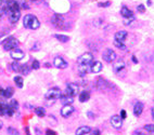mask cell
<instances>
[{
  "mask_svg": "<svg viewBox=\"0 0 154 135\" xmlns=\"http://www.w3.org/2000/svg\"><path fill=\"white\" fill-rule=\"evenodd\" d=\"M143 104L141 103V102H137L136 104H134V115L136 117H139L141 116V114H142V111H143Z\"/></svg>",
  "mask_w": 154,
  "mask_h": 135,
  "instance_id": "cell-15",
  "label": "cell"
},
{
  "mask_svg": "<svg viewBox=\"0 0 154 135\" xmlns=\"http://www.w3.org/2000/svg\"><path fill=\"white\" fill-rule=\"evenodd\" d=\"M0 116H5V104L0 103Z\"/></svg>",
  "mask_w": 154,
  "mask_h": 135,
  "instance_id": "cell-38",
  "label": "cell"
},
{
  "mask_svg": "<svg viewBox=\"0 0 154 135\" xmlns=\"http://www.w3.org/2000/svg\"><path fill=\"white\" fill-rule=\"evenodd\" d=\"M132 61H134V63H138V61H137V58H136V56H132Z\"/></svg>",
  "mask_w": 154,
  "mask_h": 135,
  "instance_id": "cell-47",
  "label": "cell"
},
{
  "mask_svg": "<svg viewBox=\"0 0 154 135\" xmlns=\"http://www.w3.org/2000/svg\"><path fill=\"white\" fill-rule=\"evenodd\" d=\"M21 17V11H13L9 14V19H10L11 24H16L19 22V19Z\"/></svg>",
  "mask_w": 154,
  "mask_h": 135,
  "instance_id": "cell-13",
  "label": "cell"
},
{
  "mask_svg": "<svg viewBox=\"0 0 154 135\" xmlns=\"http://www.w3.org/2000/svg\"><path fill=\"white\" fill-rule=\"evenodd\" d=\"M60 101L65 106V105H72V103L74 102V98L70 96V95H67V94H64V95L62 94L61 97H60Z\"/></svg>",
  "mask_w": 154,
  "mask_h": 135,
  "instance_id": "cell-18",
  "label": "cell"
},
{
  "mask_svg": "<svg viewBox=\"0 0 154 135\" xmlns=\"http://www.w3.org/2000/svg\"><path fill=\"white\" fill-rule=\"evenodd\" d=\"M23 25H24L25 28L33 29V30H36L40 27V23L38 19L33 14L25 15L24 19H23Z\"/></svg>",
  "mask_w": 154,
  "mask_h": 135,
  "instance_id": "cell-1",
  "label": "cell"
},
{
  "mask_svg": "<svg viewBox=\"0 0 154 135\" xmlns=\"http://www.w3.org/2000/svg\"><path fill=\"white\" fill-rule=\"evenodd\" d=\"M21 67H22V65H20L17 62H15V63L12 64V69L16 72H21Z\"/></svg>",
  "mask_w": 154,
  "mask_h": 135,
  "instance_id": "cell-32",
  "label": "cell"
},
{
  "mask_svg": "<svg viewBox=\"0 0 154 135\" xmlns=\"http://www.w3.org/2000/svg\"><path fill=\"white\" fill-rule=\"evenodd\" d=\"M51 23L54 25L56 28L60 29H69L70 28V24L66 22V19L63 17V15L61 14H54L51 19Z\"/></svg>",
  "mask_w": 154,
  "mask_h": 135,
  "instance_id": "cell-2",
  "label": "cell"
},
{
  "mask_svg": "<svg viewBox=\"0 0 154 135\" xmlns=\"http://www.w3.org/2000/svg\"><path fill=\"white\" fill-rule=\"evenodd\" d=\"M30 72V68L28 67V65H22V67H21V72L23 74V75H28Z\"/></svg>",
  "mask_w": 154,
  "mask_h": 135,
  "instance_id": "cell-29",
  "label": "cell"
},
{
  "mask_svg": "<svg viewBox=\"0 0 154 135\" xmlns=\"http://www.w3.org/2000/svg\"><path fill=\"white\" fill-rule=\"evenodd\" d=\"M137 10L139 11L140 13H143L144 11H145V7H144L143 5H139L138 7H137Z\"/></svg>",
  "mask_w": 154,
  "mask_h": 135,
  "instance_id": "cell-39",
  "label": "cell"
},
{
  "mask_svg": "<svg viewBox=\"0 0 154 135\" xmlns=\"http://www.w3.org/2000/svg\"><path fill=\"white\" fill-rule=\"evenodd\" d=\"M13 94H14V89L11 87H8L3 91V97H5V98H11L13 96Z\"/></svg>",
  "mask_w": 154,
  "mask_h": 135,
  "instance_id": "cell-22",
  "label": "cell"
},
{
  "mask_svg": "<svg viewBox=\"0 0 154 135\" xmlns=\"http://www.w3.org/2000/svg\"><path fill=\"white\" fill-rule=\"evenodd\" d=\"M78 70L80 76H85L90 70V65H78Z\"/></svg>",
  "mask_w": 154,
  "mask_h": 135,
  "instance_id": "cell-21",
  "label": "cell"
},
{
  "mask_svg": "<svg viewBox=\"0 0 154 135\" xmlns=\"http://www.w3.org/2000/svg\"><path fill=\"white\" fill-rule=\"evenodd\" d=\"M2 126H3V123H2V121L0 120V130L2 129Z\"/></svg>",
  "mask_w": 154,
  "mask_h": 135,
  "instance_id": "cell-51",
  "label": "cell"
},
{
  "mask_svg": "<svg viewBox=\"0 0 154 135\" xmlns=\"http://www.w3.org/2000/svg\"><path fill=\"white\" fill-rule=\"evenodd\" d=\"M124 68H125V62L122 59V58L117 59V61H116V62L113 64V70H114L115 72H122Z\"/></svg>",
  "mask_w": 154,
  "mask_h": 135,
  "instance_id": "cell-14",
  "label": "cell"
},
{
  "mask_svg": "<svg viewBox=\"0 0 154 135\" xmlns=\"http://www.w3.org/2000/svg\"><path fill=\"white\" fill-rule=\"evenodd\" d=\"M89 98H90V93L88 91H83L79 94V101L81 102V103L87 102Z\"/></svg>",
  "mask_w": 154,
  "mask_h": 135,
  "instance_id": "cell-23",
  "label": "cell"
},
{
  "mask_svg": "<svg viewBox=\"0 0 154 135\" xmlns=\"http://www.w3.org/2000/svg\"><path fill=\"white\" fill-rule=\"evenodd\" d=\"M134 16H131L129 19H125L124 21H123V24L126 25V26H128V25H130L134 22Z\"/></svg>",
  "mask_w": 154,
  "mask_h": 135,
  "instance_id": "cell-35",
  "label": "cell"
},
{
  "mask_svg": "<svg viewBox=\"0 0 154 135\" xmlns=\"http://www.w3.org/2000/svg\"><path fill=\"white\" fill-rule=\"evenodd\" d=\"M127 36H128V33L126 31V30H119L117 31L116 34H115V40H118V41H122V42H124L126 38H127Z\"/></svg>",
  "mask_w": 154,
  "mask_h": 135,
  "instance_id": "cell-19",
  "label": "cell"
},
{
  "mask_svg": "<svg viewBox=\"0 0 154 135\" xmlns=\"http://www.w3.org/2000/svg\"><path fill=\"white\" fill-rule=\"evenodd\" d=\"M7 132H8V134L9 135H20L19 131L16 130V129H14V128H8Z\"/></svg>",
  "mask_w": 154,
  "mask_h": 135,
  "instance_id": "cell-31",
  "label": "cell"
},
{
  "mask_svg": "<svg viewBox=\"0 0 154 135\" xmlns=\"http://www.w3.org/2000/svg\"><path fill=\"white\" fill-rule=\"evenodd\" d=\"M151 115H152V119L154 120V107L151 109Z\"/></svg>",
  "mask_w": 154,
  "mask_h": 135,
  "instance_id": "cell-46",
  "label": "cell"
},
{
  "mask_svg": "<svg viewBox=\"0 0 154 135\" xmlns=\"http://www.w3.org/2000/svg\"><path fill=\"white\" fill-rule=\"evenodd\" d=\"M100 8H106V7H110L111 5V2L110 1H105V2H99L98 3Z\"/></svg>",
  "mask_w": 154,
  "mask_h": 135,
  "instance_id": "cell-37",
  "label": "cell"
},
{
  "mask_svg": "<svg viewBox=\"0 0 154 135\" xmlns=\"http://www.w3.org/2000/svg\"><path fill=\"white\" fill-rule=\"evenodd\" d=\"M90 132H91V129H90L89 126H79L77 130H76V132H75V135H87V134H89Z\"/></svg>",
  "mask_w": 154,
  "mask_h": 135,
  "instance_id": "cell-16",
  "label": "cell"
},
{
  "mask_svg": "<svg viewBox=\"0 0 154 135\" xmlns=\"http://www.w3.org/2000/svg\"><path fill=\"white\" fill-rule=\"evenodd\" d=\"M102 63L99 61H93L92 63L90 64V72H93V74H98L102 70Z\"/></svg>",
  "mask_w": 154,
  "mask_h": 135,
  "instance_id": "cell-12",
  "label": "cell"
},
{
  "mask_svg": "<svg viewBox=\"0 0 154 135\" xmlns=\"http://www.w3.org/2000/svg\"><path fill=\"white\" fill-rule=\"evenodd\" d=\"M2 3H3V0H0V7L2 5Z\"/></svg>",
  "mask_w": 154,
  "mask_h": 135,
  "instance_id": "cell-52",
  "label": "cell"
},
{
  "mask_svg": "<svg viewBox=\"0 0 154 135\" xmlns=\"http://www.w3.org/2000/svg\"><path fill=\"white\" fill-rule=\"evenodd\" d=\"M120 15H122L124 19H129L131 16H134V13H132V11H130L127 7H123V8L120 9Z\"/></svg>",
  "mask_w": 154,
  "mask_h": 135,
  "instance_id": "cell-20",
  "label": "cell"
},
{
  "mask_svg": "<svg viewBox=\"0 0 154 135\" xmlns=\"http://www.w3.org/2000/svg\"><path fill=\"white\" fill-rule=\"evenodd\" d=\"M62 95V91L60 90L59 88H51L49 89L47 93H46V100H52V101H56L59 100L60 97Z\"/></svg>",
  "mask_w": 154,
  "mask_h": 135,
  "instance_id": "cell-4",
  "label": "cell"
},
{
  "mask_svg": "<svg viewBox=\"0 0 154 135\" xmlns=\"http://www.w3.org/2000/svg\"><path fill=\"white\" fill-rule=\"evenodd\" d=\"M53 65L56 68H59V69H64V68L69 66L67 62L62 56H55L54 59H53Z\"/></svg>",
  "mask_w": 154,
  "mask_h": 135,
  "instance_id": "cell-8",
  "label": "cell"
},
{
  "mask_svg": "<svg viewBox=\"0 0 154 135\" xmlns=\"http://www.w3.org/2000/svg\"><path fill=\"white\" fill-rule=\"evenodd\" d=\"M111 124L114 129H120L123 126V119L120 118V116L118 115H114V116L111 118Z\"/></svg>",
  "mask_w": 154,
  "mask_h": 135,
  "instance_id": "cell-10",
  "label": "cell"
},
{
  "mask_svg": "<svg viewBox=\"0 0 154 135\" xmlns=\"http://www.w3.org/2000/svg\"><path fill=\"white\" fill-rule=\"evenodd\" d=\"M14 82L17 88H20V89L23 88V82L24 81H23V78L21 77V76H16V77H14Z\"/></svg>",
  "mask_w": 154,
  "mask_h": 135,
  "instance_id": "cell-26",
  "label": "cell"
},
{
  "mask_svg": "<svg viewBox=\"0 0 154 135\" xmlns=\"http://www.w3.org/2000/svg\"><path fill=\"white\" fill-rule=\"evenodd\" d=\"M75 108L72 105H65L63 106V108L61 109V115L62 117H64V118H69V117L74 112Z\"/></svg>",
  "mask_w": 154,
  "mask_h": 135,
  "instance_id": "cell-11",
  "label": "cell"
},
{
  "mask_svg": "<svg viewBox=\"0 0 154 135\" xmlns=\"http://www.w3.org/2000/svg\"><path fill=\"white\" fill-rule=\"evenodd\" d=\"M9 106H10L14 111H16L17 110V108H19V103H17L16 100H11L10 103H9Z\"/></svg>",
  "mask_w": 154,
  "mask_h": 135,
  "instance_id": "cell-28",
  "label": "cell"
},
{
  "mask_svg": "<svg viewBox=\"0 0 154 135\" xmlns=\"http://www.w3.org/2000/svg\"><path fill=\"white\" fill-rule=\"evenodd\" d=\"M2 45H3V49H5V51H12V50H14V49L17 48V45H19V41H17V39H15L14 37H9V38H7L2 42Z\"/></svg>",
  "mask_w": 154,
  "mask_h": 135,
  "instance_id": "cell-3",
  "label": "cell"
},
{
  "mask_svg": "<svg viewBox=\"0 0 154 135\" xmlns=\"http://www.w3.org/2000/svg\"><path fill=\"white\" fill-rule=\"evenodd\" d=\"M10 55H11V57L13 58L15 62L21 61V59H22V58H24V56H25L24 52H23V51H22L21 49H19V48L12 50V51H11V53H10Z\"/></svg>",
  "mask_w": 154,
  "mask_h": 135,
  "instance_id": "cell-9",
  "label": "cell"
},
{
  "mask_svg": "<svg viewBox=\"0 0 154 135\" xmlns=\"http://www.w3.org/2000/svg\"><path fill=\"white\" fill-rule=\"evenodd\" d=\"M3 91H5V90H3L2 88H0V97L3 96Z\"/></svg>",
  "mask_w": 154,
  "mask_h": 135,
  "instance_id": "cell-45",
  "label": "cell"
},
{
  "mask_svg": "<svg viewBox=\"0 0 154 135\" xmlns=\"http://www.w3.org/2000/svg\"><path fill=\"white\" fill-rule=\"evenodd\" d=\"M46 134L47 135H56V133H55L54 131L50 130V129H48V130L46 131Z\"/></svg>",
  "mask_w": 154,
  "mask_h": 135,
  "instance_id": "cell-40",
  "label": "cell"
},
{
  "mask_svg": "<svg viewBox=\"0 0 154 135\" xmlns=\"http://www.w3.org/2000/svg\"><path fill=\"white\" fill-rule=\"evenodd\" d=\"M38 49H39V43L37 42V43L35 44V47H33V48H32V50H33V51H36V50H38Z\"/></svg>",
  "mask_w": 154,
  "mask_h": 135,
  "instance_id": "cell-43",
  "label": "cell"
},
{
  "mask_svg": "<svg viewBox=\"0 0 154 135\" xmlns=\"http://www.w3.org/2000/svg\"><path fill=\"white\" fill-rule=\"evenodd\" d=\"M35 114L37 115L38 117L40 118H42V117L46 116V110L45 108H42V107H36L35 108Z\"/></svg>",
  "mask_w": 154,
  "mask_h": 135,
  "instance_id": "cell-24",
  "label": "cell"
},
{
  "mask_svg": "<svg viewBox=\"0 0 154 135\" xmlns=\"http://www.w3.org/2000/svg\"><path fill=\"white\" fill-rule=\"evenodd\" d=\"M114 45L117 49H120V50H124V49L126 48V45L124 44V42L118 41V40H114Z\"/></svg>",
  "mask_w": 154,
  "mask_h": 135,
  "instance_id": "cell-30",
  "label": "cell"
},
{
  "mask_svg": "<svg viewBox=\"0 0 154 135\" xmlns=\"http://www.w3.org/2000/svg\"><path fill=\"white\" fill-rule=\"evenodd\" d=\"M15 111L11 108L9 105H5V116H8V117H12L13 116V114H14Z\"/></svg>",
  "mask_w": 154,
  "mask_h": 135,
  "instance_id": "cell-25",
  "label": "cell"
},
{
  "mask_svg": "<svg viewBox=\"0 0 154 135\" xmlns=\"http://www.w3.org/2000/svg\"><path fill=\"white\" fill-rule=\"evenodd\" d=\"M147 5H152V1H151V0H148V1H147Z\"/></svg>",
  "mask_w": 154,
  "mask_h": 135,
  "instance_id": "cell-50",
  "label": "cell"
},
{
  "mask_svg": "<svg viewBox=\"0 0 154 135\" xmlns=\"http://www.w3.org/2000/svg\"><path fill=\"white\" fill-rule=\"evenodd\" d=\"M102 57H103V59H104L105 62L113 63L115 59H116V53H115V51H113L112 49H106L104 52H103Z\"/></svg>",
  "mask_w": 154,
  "mask_h": 135,
  "instance_id": "cell-7",
  "label": "cell"
},
{
  "mask_svg": "<svg viewBox=\"0 0 154 135\" xmlns=\"http://www.w3.org/2000/svg\"><path fill=\"white\" fill-rule=\"evenodd\" d=\"M25 131H26V135H30V129H28V126H26V128H25Z\"/></svg>",
  "mask_w": 154,
  "mask_h": 135,
  "instance_id": "cell-44",
  "label": "cell"
},
{
  "mask_svg": "<svg viewBox=\"0 0 154 135\" xmlns=\"http://www.w3.org/2000/svg\"><path fill=\"white\" fill-rule=\"evenodd\" d=\"M92 62H93V54L90 53V52H86V53L81 54L77 58L78 65H90Z\"/></svg>",
  "mask_w": 154,
  "mask_h": 135,
  "instance_id": "cell-5",
  "label": "cell"
},
{
  "mask_svg": "<svg viewBox=\"0 0 154 135\" xmlns=\"http://www.w3.org/2000/svg\"><path fill=\"white\" fill-rule=\"evenodd\" d=\"M95 86H97V88H98L99 90H102V91H103V90H105V89H108L109 83H108V81L104 80L103 78H98Z\"/></svg>",
  "mask_w": 154,
  "mask_h": 135,
  "instance_id": "cell-17",
  "label": "cell"
},
{
  "mask_svg": "<svg viewBox=\"0 0 154 135\" xmlns=\"http://www.w3.org/2000/svg\"><path fill=\"white\" fill-rule=\"evenodd\" d=\"M30 1H37V0H30Z\"/></svg>",
  "mask_w": 154,
  "mask_h": 135,
  "instance_id": "cell-53",
  "label": "cell"
},
{
  "mask_svg": "<svg viewBox=\"0 0 154 135\" xmlns=\"http://www.w3.org/2000/svg\"><path fill=\"white\" fill-rule=\"evenodd\" d=\"M143 129L147 131V132H149V133H153L154 132V124H147V126H144Z\"/></svg>",
  "mask_w": 154,
  "mask_h": 135,
  "instance_id": "cell-33",
  "label": "cell"
},
{
  "mask_svg": "<svg viewBox=\"0 0 154 135\" xmlns=\"http://www.w3.org/2000/svg\"><path fill=\"white\" fill-rule=\"evenodd\" d=\"M39 67H40V63L37 59H34L33 63H32V68L33 69H39Z\"/></svg>",
  "mask_w": 154,
  "mask_h": 135,
  "instance_id": "cell-36",
  "label": "cell"
},
{
  "mask_svg": "<svg viewBox=\"0 0 154 135\" xmlns=\"http://www.w3.org/2000/svg\"><path fill=\"white\" fill-rule=\"evenodd\" d=\"M120 118H122V119H125V118H126V111L125 110L120 111Z\"/></svg>",
  "mask_w": 154,
  "mask_h": 135,
  "instance_id": "cell-41",
  "label": "cell"
},
{
  "mask_svg": "<svg viewBox=\"0 0 154 135\" xmlns=\"http://www.w3.org/2000/svg\"><path fill=\"white\" fill-rule=\"evenodd\" d=\"M102 23H103V19H97L93 21V25H95V27H98V28H100L102 26Z\"/></svg>",
  "mask_w": 154,
  "mask_h": 135,
  "instance_id": "cell-34",
  "label": "cell"
},
{
  "mask_svg": "<svg viewBox=\"0 0 154 135\" xmlns=\"http://www.w3.org/2000/svg\"><path fill=\"white\" fill-rule=\"evenodd\" d=\"M2 16H3V11H2V10H0V19H1Z\"/></svg>",
  "mask_w": 154,
  "mask_h": 135,
  "instance_id": "cell-49",
  "label": "cell"
},
{
  "mask_svg": "<svg viewBox=\"0 0 154 135\" xmlns=\"http://www.w3.org/2000/svg\"><path fill=\"white\" fill-rule=\"evenodd\" d=\"M79 92V87L77 83H74V82H71L66 86V94L70 95V96L74 97L78 94Z\"/></svg>",
  "mask_w": 154,
  "mask_h": 135,
  "instance_id": "cell-6",
  "label": "cell"
},
{
  "mask_svg": "<svg viewBox=\"0 0 154 135\" xmlns=\"http://www.w3.org/2000/svg\"><path fill=\"white\" fill-rule=\"evenodd\" d=\"M21 7H22V8H24V9H28V8H30V7H28V5H27L25 1L22 3V5H21Z\"/></svg>",
  "mask_w": 154,
  "mask_h": 135,
  "instance_id": "cell-42",
  "label": "cell"
},
{
  "mask_svg": "<svg viewBox=\"0 0 154 135\" xmlns=\"http://www.w3.org/2000/svg\"><path fill=\"white\" fill-rule=\"evenodd\" d=\"M93 133H95V135H100V132L98 130H95L93 131Z\"/></svg>",
  "mask_w": 154,
  "mask_h": 135,
  "instance_id": "cell-48",
  "label": "cell"
},
{
  "mask_svg": "<svg viewBox=\"0 0 154 135\" xmlns=\"http://www.w3.org/2000/svg\"><path fill=\"white\" fill-rule=\"evenodd\" d=\"M54 37L59 41H61V42H67L70 40V37L69 36H65V35H54Z\"/></svg>",
  "mask_w": 154,
  "mask_h": 135,
  "instance_id": "cell-27",
  "label": "cell"
}]
</instances>
